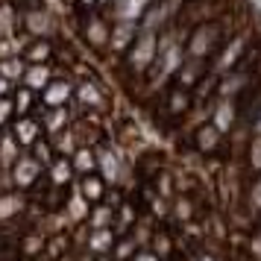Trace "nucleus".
<instances>
[{"mask_svg":"<svg viewBox=\"0 0 261 261\" xmlns=\"http://www.w3.org/2000/svg\"><path fill=\"white\" fill-rule=\"evenodd\" d=\"M249 44H252V27H241L235 36H229L220 44V50H217V56H214V68L212 73L220 80V76H226V73H232L244 62V56H247Z\"/></svg>","mask_w":261,"mask_h":261,"instance_id":"f257e3e1","label":"nucleus"},{"mask_svg":"<svg viewBox=\"0 0 261 261\" xmlns=\"http://www.w3.org/2000/svg\"><path fill=\"white\" fill-rule=\"evenodd\" d=\"M155 59H159V33L141 30L138 38H135V44L126 53V71L132 76H147L150 68L155 65Z\"/></svg>","mask_w":261,"mask_h":261,"instance_id":"f03ea898","label":"nucleus"},{"mask_svg":"<svg viewBox=\"0 0 261 261\" xmlns=\"http://www.w3.org/2000/svg\"><path fill=\"white\" fill-rule=\"evenodd\" d=\"M182 9H185V0H155L153 6L147 9V15L141 18L138 27L147 30V33H162V30H167L173 21H179Z\"/></svg>","mask_w":261,"mask_h":261,"instance_id":"7ed1b4c3","label":"nucleus"},{"mask_svg":"<svg viewBox=\"0 0 261 261\" xmlns=\"http://www.w3.org/2000/svg\"><path fill=\"white\" fill-rule=\"evenodd\" d=\"M97 173L103 176L109 188H118L126 179V162L115 147H97Z\"/></svg>","mask_w":261,"mask_h":261,"instance_id":"20e7f679","label":"nucleus"},{"mask_svg":"<svg viewBox=\"0 0 261 261\" xmlns=\"http://www.w3.org/2000/svg\"><path fill=\"white\" fill-rule=\"evenodd\" d=\"M41 170H44L41 162H36L33 155H21V159L9 167V182L15 185V191H30L38 182Z\"/></svg>","mask_w":261,"mask_h":261,"instance_id":"39448f33","label":"nucleus"},{"mask_svg":"<svg viewBox=\"0 0 261 261\" xmlns=\"http://www.w3.org/2000/svg\"><path fill=\"white\" fill-rule=\"evenodd\" d=\"M223 132L214 126L212 120H205V123H200L197 129H194V150L200 155H214V153H220V147H223Z\"/></svg>","mask_w":261,"mask_h":261,"instance_id":"423d86ee","label":"nucleus"},{"mask_svg":"<svg viewBox=\"0 0 261 261\" xmlns=\"http://www.w3.org/2000/svg\"><path fill=\"white\" fill-rule=\"evenodd\" d=\"M208 120H212L223 135H229V132L238 126V106H235V100H229V97H214Z\"/></svg>","mask_w":261,"mask_h":261,"instance_id":"0eeeda50","label":"nucleus"},{"mask_svg":"<svg viewBox=\"0 0 261 261\" xmlns=\"http://www.w3.org/2000/svg\"><path fill=\"white\" fill-rule=\"evenodd\" d=\"M141 33V27L138 24H129V21H115L112 24V38H109V53H115V56H126L129 47L135 44V38Z\"/></svg>","mask_w":261,"mask_h":261,"instance_id":"6e6552de","label":"nucleus"},{"mask_svg":"<svg viewBox=\"0 0 261 261\" xmlns=\"http://www.w3.org/2000/svg\"><path fill=\"white\" fill-rule=\"evenodd\" d=\"M249 83H252V71L241 62L232 73L220 76V83H217V94H214V97H229V100H235V97L241 94Z\"/></svg>","mask_w":261,"mask_h":261,"instance_id":"1a4fd4ad","label":"nucleus"},{"mask_svg":"<svg viewBox=\"0 0 261 261\" xmlns=\"http://www.w3.org/2000/svg\"><path fill=\"white\" fill-rule=\"evenodd\" d=\"M12 135H15V141L21 144V147L33 150V147L44 138V126H41V120H38V118L27 115V118H18L12 123Z\"/></svg>","mask_w":261,"mask_h":261,"instance_id":"9d476101","label":"nucleus"},{"mask_svg":"<svg viewBox=\"0 0 261 261\" xmlns=\"http://www.w3.org/2000/svg\"><path fill=\"white\" fill-rule=\"evenodd\" d=\"M24 30L30 38H50L56 33V21L44 9H30V12H24Z\"/></svg>","mask_w":261,"mask_h":261,"instance_id":"9b49d317","label":"nucleus"},{"mask_svg":"<svg viewBox=\"0 0 261 261\" xmlns=\"http://www.w3.org/2000/svg\"><path fill=\"white\" fill-rule=\"evenodd\" d=\"M115 244H118V232L115 229H88V235H85V252H91L97 258L112 255Z\"/></svg>","mask_w":261,"mask_h":261,"instance_id":"f8f14e48","label":"nucleus"},{"mask_svg":"<svg viewBox=\"0 0 261 261\" xmlns=\"http://www.w3.org/2000/svg\"><path fill=\"white\" fill-rule=\"evenodd\" d=\"M85 44L91 50H109V38H112V24L106 18H88L83 27Z\"/></svg>","mask_w":261,"mask_h":261,"instance_id":"ddd939ff","label":"nucleus"},{"mask_svg":"<svg viewBox=\"0 0 261 261\" xmlns=\"http://www.w3.org/2000/svg\"><path fill=\"white\" fill-rule=\"evenodd\" d=\"M73 91H76V85L71 80H53V83L41 91V103L47 109H59V106H68L73 100Z\"/></svg>","mask_w":261,"mask_h":261,"instance_id":"4468645a","label":"nucleus"},{"mask_svg":"<svg viewBox=\"0 0 261 261\" xmlns=\"http://www.w3.org/2000/svg\"><path fill=\"white\" fill-rule=\"evenodd\" d=\"M208 76V65H205V59H185V65L179 68V73H176V85L179 88H188V91H194L197 85L202 83Z\"/></svg>","mask_w":261,"mask_h":261,"instance_id":"2eb2a0df","label":"nucleus"},{"mask_svg":"<svg viewBox=\"0 0 261 261\" xmlns=\"http://www.w3.org/2000/svg\"><path fill=\"white\" fill-rule=\"evenodd\" d=\"M91 202L85 200L83 194H80V188L73 185L71 194H68V200H65V205H62V212L68 214V220H71V226H80V223H88V214H91Z\"/></svg>","mask_w":261,"mask_h":261,"instance_id":"dca6fc26","label":"nucleus"},{"mask_svg":"<svg viewBox=\"0 0 261 261\" xmlns=\"http://www.w3.org/2000/svg\"><path fill=\"white\" fill-rule=\"evenodd\" d=\"M73 100L80 103L83 109H103L106 106V94H103V88L91 80H83V83H76V91H73Z\"/></svg>","mask_w":261,"mask_h":261,"instance_id":"f3484780","label":"nucleus"},{"mask_svg":"<svg viewBox=\"0 0 261 261\" xmlns=\"http://www.w3.org/2000/svg\"><path fill=\"white\" fill-rule=\"evenodd\" d=\"M155 0H118L115 6V21H129V24H141V18Z\"/></svg>","mask_w":261,"mask_h":261,"instance_id":"a211bd4d","label":"nucleus"},{"mask_svg":"<svg viewBox=\"0 0 261 261\" xmlns=\"http://www.w3.org/2000/svg\"><path fill=\"white\" fill-rule=\"evenodd\" d=\"M71 120H73V115L68 112V106H59V109H47V112L41 115V126H44V132L53 138V135H59V132L68 129Z\"/></svg>","mask_w":261,"mask_h":261,"instance_id":"6ab92c4d","label":"nucleus"},{"mask_svg":"<svg viewBox=\"0 0 261 261\" xmlns=\"http://www.w3.org/2000/svg\"><path fill=\"white\" fill-rule=\"evenodd\" d=\"M76 188H80V194H83L91 205H97V202H103L109 185L103 182V176H100V173H88V176H80Z\"/></svg>","mask_w":261,"mask_h":261,"instance_id":"aec40b11","label":"nucleus"},{"mask_svg":"<svg viewBox=\"0 0 261 261\" xmlns=\"http://www.w3.org/2000/svg\"><path fill=\"white\" fill-rule=\"evenodd\" d=\"M47 176H50V185L53 188H68L76 176V170H73L71 159H65V155H56V162L47 167Z\"/></svg>","mask_w":261,"mask_h":261,"instance_id":"412c9836","label":"nucleus"},{"mask_svg":"<svg viewBox=\"0 0 261 261\" xmlns=\"http://www.w3.org/2000/svg\"><path fill=\"white\" fill-rule=\"evenodd\" d=\"M27 200L21 197V191H3L0 194V223H9L18 214H24Z\"/></svg>","mask_w":261,"mask_h":261,"instance_id":"4be33fe9","label":"nucleus"},{"mask_svg":"<svg viewBox=\"0 0 261 261\" xmlns=\"http://www.w3.org/2000/svg\"><path fill=\"white\" fill-rule=\"evenodd\" d=\"M167 115L170 118H182V115H188L191 103H194V91H188V88H170L167 91Z\"/></svg>","mask_w":261,"mask_h":261,"instance_id":"5701e85b","label":"nucleus"},{"mask_svg":"<svg viewBox=\"0 0 261 261\" xmlns=\"http://www.w3.org/2000/svg\"><path fill=\"white\" fill-rule=\"evenodd\" d=\"M170 217L176 220V223H194V217H197V202L191 200L188 194H176L173 200H170Z\"/></svg>","mask_w":261,"mask_h":261,"instance_id":"b1692460","label":"nucleus"},{"mask_svg":"<svg viewBox=\"0 0 261 261\" xmlns=\"http://www.w3.org/2000/svg\"><path fill=\"white\" fill-rule=\"evenodd\" d=\"M53 80H56V76H53V68H50V65H30L27 73H24V85L30 91H44Z\"/></svg>","mask_w":261,"mask_h":261,"instance_id":"393cba45","label":"nucleus"},{"mask_svg":"<svg viewBox=\"0 0 261 261\" xmlns=\"http://www.w3.org/2000/svg\"><path fill=\"white\" fill-rule=\"evenodd\" d=\"M50 56H53L50 38H30V44H27V50H24L27 65H47Z\"/></svg>","mask_w":261,"mask_h":261,"instance_id":"a878e982","label":"nucleus"},{"mask_svg":"<svg viewBox=\"0 0 261 261\" xmlns=\"http://www.w3.org/2000/svg\"><path fill=\"white\" fill-rule=\"evenodd\" d=\"M71 165L76 170V176H88V173H94L97 170V147H80L76 153L71 155Z\"/></svg>","mask_w":261,"mask_h":261,"instance_id":"bb28decb","label":"nucleus"},{"mask_svg":"<svg viewBox=\"0 0 261 261\" xmlns=\"http://www.w3.org/2000/svg\"><path fill=\"white\" fill-rule=\"evenodd\" d=\"M115 214L118 208L109 202H97L88 214V229H115Z\"/></svg>","mask_w":261,"mask_h":261,"instance_id":"cd10ccee","label":"nucleus"},{"mask_svg":"<svg viewBox=\"0 0 261 261\" xmlns=\"http://www.w3.org/2000/svg\"><path fill=\"white\" fill-rule=\"evenodd\" d=\"M138 220H141V217L135 212V205H132V202H120L118 214H115V232H118V235H129Z\"/></svg>","mask_w":261,"mask_h":261,"instance_id":"c85d7f7f","label":"nucleus"},{"mask_svg":"<svg viewBox=\"0 0 261 261\" xmlns=\"http://www.w3.org/2000/svg\"><path fill=\"white\" fill-rule=\"evenodd\" d=\"M21 144L15 141V135L12 132H6V135H0V165L6 167V170H9V167L15 165V162H18V159H21Z\"/></svg>","mask_w":261,"mask_h":261,"instance_id":"c756f323","label":"nucleus"},{"mask_svg":"<svg viewBox=\"0 0 261 261\" xmlns=\"http://www.w3.org/2000/svg\"><path fill=\"white\" fill-rule=\"evenodd\" d=\"M244 208H247L249 220L261 217V176H255L244 191Z\"/></svg>","mask_w":261,"mask_h":261,"instance_id":"7c9ffc66","label":"nucleus"},{"mask_svg":"<svg viewBox=\"0 0 261 261\" xmlns=\"http://www.w3.org/2000/svg\"><path fill=\"white\" fill-rule=\"evenodd\" d=\"M21 252L27 258H36L41 252H47V235L44 232H27V238L21 241Z\"/></svg>","mask_w":261,"mask_h":261,"instance_id":"2f4dec72","label":"nucleus"},{"mask_svg":"<svg viewBox=\"0 0 261 261\" xmlns=\"http://www.w3.org/2000/svg\"><path fill=\"white\" fill-rule=\"evenodd\" d=\"M27 59H21V56H15V59H3L0 62V76H6L9 83H24V73H27Z\"/></svg>","mask_w":261,"mask_h":261,"instance_id":"473e14b6","label":"nucleus"},{"mask_svg":"<svg viewBox=\"0 0 261 261\" xmlns=\"http://www.w3.org/2000/svg\"><path fill=\"white\" fill-rule=\"evenodd\" d=\"M138 241L132 235H118V244H115V249H112V258L115 261H132L135 258V252H138Z\"/></svg>","mask_w":261,"mask_h":261,"instance_id":"72a5a7b5","label":"nucleus"},{"mask_svg":"<svg viewBox=\"0 0 261 261\" xmlns=\"http://www.w3.org/2000/svg\"><path fill=\"white\" fill-rule=\"evenodd\" d=\"M27 38H18V36H0V62L3 59H15L27 50Z\"/></svg>","mask_w":261,"mask_h":261,"instance_id":"f704fd0d","label":"nucleus"},{"mask_svg":"<svg viewBox=\"0 0 261 261\" xmlns=\"http://www.w3.org/2000/svg\"><path fill=\"white\" fill-rule=\"evenodd\" d=\"M153 185H155V194L159 197H165V200H173L176 197V176L170 170H159L153 179Z\"/></svg>","mask_w":261,"mask_h":261,"instance_id":"c9c22d12","label":"nucleus"},{"mask_svg":"<svg viewBox=\"0 0 261 261\" xmlns=\"http://www.w3.org/2000/svg\"><path fill=\"white\" fill-rule=\"evenodd\" d=\"M15 115L18 118H27L30 112H33V106H36V91H30L27 85H21L18 91H15Z\"/></svg>","mask_w":261,"mask_h":261,"instance_id":"e433bc0d","label":"nucleus"},{"mask_svg":"<svg viewBox=\"0 0 261 261\" xmlns=\"http://www.w3.org/2000/svg\"><path fill=\"white\" fill-rule=\"evenodd\" d=\"M247 170L261 176V135H252L247 141Z\"/></svg>","mask_w":261,"mask_h":261,"instance_id":"4c0bfd02","label":"nucleus"},{"mask_svg":"<svg viewBox=\"0 0 261 261\" xmlns=\"http://www.w3.org/2000/svg\"><path fill=\"white\" fill-rule=\"evenodd\" d=\"M18 30V12L12 3H0V36H15Z\"/></svg>","mask_w":261,"mask_h":261,"instance_id":"58836bf2","label":"nucleus"},{"mask_svg":"<svg viewBox=\"0 0 261 261\" xmlns=\"http://www.w3.org/2000/svg\"><path fill=\"white\" fill-rule=\"evenodd\" d=\"M30 155L36 159V162H41L44 167H50L53 162H56V150H53V141H47V138H41V141L30 150Z\"/></svg>","mask_w":261,"mask_h":261,"instance_id":"ea45409f","label":"nucleus"},{"mask_svg":"<svg viewBox=\"0 0 261 261\" xmlns=\"http://www.w3.org/2000/svg\"><path fill=\"white\" fill-rule=\"evenodd\" d=\"M147 249H153L159 258H167V255L173 252V241H170V235H167V232H155Z\"/></svg>","mask_w":261,"mask_h":261,"instance_id":"a19ab883","label":"nucleus"},{"mask_svg":"<svg viewBox=\"0 0 261 261\" xmlns=\"http://www.w3.org/2000/svg\"><path fill=\"white\" fill-rule=\"evenodd\" d=\"M147 200H150V214L153 217H170V200L165 197H159V194H147Z\"/></svg>","mask_w":261,"mask_h":261,"instance_id":"79ce46f5","label":"nucleus"},{"mask_svg":"<svg viewBox=\"0 0 261 261\" xmlns=\"http://www.w3.org/2000/svg\"><path fill=\"white\" fill-rule=\"evenodd\" d=\"M12 118H15V100L12 97H3L0 100V126L12 123Z\"/></svg>","mask_w":261,"mask_h":261,"instance_id":"37998d69","label":"nucleus"},{"mask_svg":"<svg viewBox=\"0 0 261 261\" xmlns=\"http://www.w3.org/2000/svg\"><path fill=\"white\" fill-rule=\"evenodd\" d=\"M247 249H249V258L252 261H261V229H255L247 241Z\"/></svg>","mask_w":261,"mask_h":261,"instance_id":"c03bdc74","label":"nucleus"},{"mask_svg":"<svg viewBox=\"0 0 261 261\" xmlns=\"http://www.w3.org/2000/svg\"><path fill=\"white\" fill-rule=\"evenodd\" d=\"M132 261H162V258L155 255L153 249H138V252H135V258H132Z\"/></svg>","mask_w":261,"mask_h":261,"instance_id":"a18cd8bd","label":"nucleus"},{"mask_svg":"<svg viewBox=\"0 0 261 261\" xmlns=\"http://www.w3.org/2000/svg\"><path fill=\"white\" fill-rule=\"evenodd\" d=\"M9 94H12V83H9L6 76H0V100H3V97H9Z\"/></svg>","mask_w":261,"mask_h":261,"instance_id":"49530a36","label":"nucleus"},{"mask_svg":"<svg viewBox=\"0 0 261 261\" xmlns=\"http://www.w3.org/2000/svg\"><path fill=\"white\" fill-rule=\"evenodd\" d=\"M252 135H261V109H258V115H255V120H252Z\"/></svg>","mask_w":261,"mask_h":261,"instance_id":"de8ad7c7","label":"nucleus"},{"mask_svg":"<svg viewBox=\"0 0 261 261\" xmlns=\"http://www.w3.org/2000/svg\"><path fill=\"white\" fill-rule=\"evenodd\" d=\"M197 261H220V258H217L214 252H200V255H197Z\"/></svg>","mask_w":261,"mask_h":261,"instance_id":"09e8293b","label":"nucleus"},{"mask_svg":"<svg viewBox=\"0 0 261 261\" xmlns=\"http://www.w3.org/2000/svg\"><path fill=\"white\" fill-rule=\"evenodd\" d=\"M83 6H94V3H100V0H80Z\"/></svg>","mask_w":261,"mask_h":261,"instance_id":"8fccbe9b","label":"nucleus"},{"mask_svg":"<svg viewBox=\"0 0 261 261\" xmlns=\"http://www.w3.org/2000/svg\"><path fill=\"white\" fill-rule=\"evenodd\" d=\"M97 261H115V258H112V255H103V258H97Z\"/></svg>","mask_w":261,"mask_h":261,"instance_id":"3c124183","label":"nucleus"},{"mask_svg":"<svg viewBox=\"0 0 261 261\" xmlns=\"http://www.w3.org/2000/svg\"><path fill=\"white\" fill-rule=\"evenodd\" d=\"M109 3H118V0H109Z\"/></svg>","mask_w":261,"mask_h":261,"instance_id":"603ef678","label":"nucleus"}]
</instances>
